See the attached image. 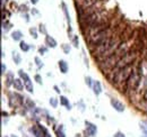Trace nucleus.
Here are the masks:
<instances>
[{
    "label": "nucleus",
    "mask_w": 147,
    "mask_h": 137,
    "mask_svg": "<svg viewBox=\"0 0 147 137\" xmlns=\"http://www.w3.org/2000/svg\"><path fill=\"white\" fill-rule=\"evenodd\" d=\"M134 67H135V62H134V63H130V64H128V65L125 67V68H122L120 71H118V72L111 78L110 82L114 86H117L118 89H120L121 86L127 82L129 76L131 75V73H132V71H134Z\"/></svg>",
    "instance_id": "nucleus-1"
},
{
    "label": "nucleus",
    "mask_w": 147,
    "mask_h": 137,
    "mask_svg": "<svg viewBox=\"0 0 147 137\" xmlns=\"http://www.w3.org/2000/svg\"><path fill=\"white\" fill-rule=\"evenodd\" d=\"M107 19H109V18H108V13H107L105 10H103V9H100V10L95 11L92 15L87 16L86 18L79 20L80 28H82V31H83V29H85L86 27L91 26V25L95 24V23H100V21H103V20H107Z\"/></svg>",
    "instance_id": "nucleus-2"
},
{
    "label": "nucleus",
    "mask_w": 147,
    "mask_h": 137,
    "mask_svg": "<svg viewBox=\"0 0 147 137\" xmlns=\"http://www.w3.org/2000/svg\"><path fill=\"white\" fill-rule=\"evenodd\" d=\"M101 1L102 0H75V6L77 9H84V8L93 7Z\"/></svg>",
    "instance_id": "nucleus-3"
},
{
    "label": "nucleus",
    "mask_w": 147,
    "mask_h": 137,
    "mask_svg": "<svg viewBox=\"0 0 147 137\" xmlns=\"http://www.w3.org/2000/svg\"><path fill=\"white\" fill-rule=\"evenodd\" d=\"M18 74L20 76V79L23 80L24 84H25V88L28 92H33V84H32V81L30 79V76L27 75V73H25L23 70H19L18 71Z\"/></svg>",
    "instance_id": "nucleus-4"
},
{
    "label": "nucleus",
    "mask_w": 147,
    "mask_h": 137,
    "mask_svg": "<svg viewBox=\"0 0 147 137\" xmlns=\"http://www.w3.org/2000/svg\"><path fill=\"white\" fill-rule=\"evenodd\" d=\"M32 133L35 135V137H50L49 135V132L41 125H35L31 128Z\"/></svg>",
    "instance_id": "nucleus-5"
},
{
    "label": "nucleus",
    "mask_w": 147,
    "mask_h": 137,
    "mask_svg": "<svg viewBox=\"0 0 147 137\" xmlns=\"http://www.w3.org/2000/svg\"><path fill=\"white\" fill-rule=\"evenodd\" d=\"M9 103L11 107H18L23 103V97L17 94V93H10Z\"/></svg>",
    "instance_id": "nucleus-6"
},
{
    "label": "nucleus",
    "mask_w": 147,
    "mask_h": 137,
    "mask_svg": "<svg viewBox=\"0 0 147 137\" xmlns=\"http://www.w3.org/2000/svg\"><path fill=\"white\" fill-rule=\"evenodd\" d=\"M111 106L117 110V111H119V112H122V111H125V104L121 102V101H119L118 99H111Z\"/></svg>",
    "instance_id": "nucleus-7"
},
{
    "label": "nucleus",
    "mask_w": 147,
    "mask_h": 137,
    "mask_svg": "<svg viewBox=\"0 0 147 137\" xmlns=\"http://www.w3.org/2000/svg\"><path fill=\"white\" fill-rule=\"evenodd\" d=\"M85 125H86V132H87V134H88L90 136H95V134H96V132H97L96 126H95L94 124H92V122H90V121H86Z\"/></svg>",
    "instance_id": "nucleus-8"
},
{
    "label": "nucleus",
    "mask_w": 147,
    "mask_h": 137,
    "mask_svg": "<svg viewBox=\"0 0 147 137\" xmlns=\"http://www.w3.org/2000/svg\"><path fill=\"white\" fill-rule=\"evenodd\" d=\"M14 88H15V90H17V91H22L23 89H24V82L20 80V79H15V81H14Z\"/></svg>",
    "instance_id": "nucleus-9"
},
{
    "label": "nucleus",
    "mask_w": 147,
    "mask_h": 137,
    "mask_svg": "<svg viewBox=\"0 0 147 137\" xmlns=\"http://www.w3.org/2000/svg\"><path fill=\"white\" fill-rule=\"evenodd\" d=\"M92 89H93V91H94V93H95L96 96H98V94L102 92V86H101V83H100L98 81H94Z\"/></svg>",
    "instance_id": "nucleus-10"
},
{
    "label": "nucleus",
    "mask_w": 147,
    "mask_h": 137,
    "mask_svg": "<svg viewBox=\"0 0 147 137\" xmlns=\"http://www.w3.org/2000/svg\"><path fill=\"white\" fill-rule=\"evenodd\" d=\"M45 44H47L49 47H55V46H57V42H55V39L53 38V37L49 36V35H47V37H45Z\"/></svg>",
    "instance_id": "nucleus-11"
},
{
    "label": "nucleus",
    "mask_w": 147,
    "mask_h": 137,
    "mask_svg": "<svg viewBox=\"0 0 147 137\" xmlns=\"http://www.w3.org/2000/svg\"><path fill=\"white\" fill-rule=\"evenodd\" d=\"M59 68H60V72L67 73L68 72V64H67V62L63 61V60H60L59 61Z\"/></svg>",
    "instance_id": "nucleus-12"
},
{
    "label": "nucleus",
    "mask_w": 147,
    "mask_h": 137,
    "mask_svg": "<svg viewBox=\"0 0 147 137\" xmlns=\"http://www.w3.org/2000/svg\"><path fill=\"white\" fill-rule=\"evenodd\" d=\"M14 81H15V78H14L13 73H7V75H6V86H10L11 84H14Z\"/></svg>",
    "instance_id": "nucleus-13"
},
{
    "label": "nucleus",
    "mask_w": 147,
    "mask_h": 137,
    "mask_svg": "<svg viewBox=\"0 0 147 137\" xmlns=\"http://www.w3.org/2000/svg\"><path fill=\"white\" fill-rule=\"evenodd\" d=\"M60 102H61V104L66 106L68 110H69V109H71V104L69 103V101L67 100V98H66V97H60Z\"/></svg>",
    "instance_id": "nucleus-14"
},
{
    "label": "nucleus",
    "mask_w": 147,
    "mask_h": 137,
    "mask_svg": "<svg viewBox=\"0 0 147 137\" xmlns=\"http://www.w3.org/2000/svg\"><path fill=\"white\" fill-rule=\"evenodd\" d=\"M61 7H62V10H63V13H65V15H66L67 21H68V23H69V25H70V17H69V14H68V8H67L66 3H65V2H62V3H61Z\"/></svg>",
    "instance_id": "nucleus-15"
},
{
    "label": "nucleus",
    "mask_w": 147,
    "mask_h": 137,
    "mask_svg": "<svg viewBox=\"0 0 147 137\" xmlns=\"http://www.w3.org/2000/svg\"><path fill=\"white\" fill-rule=\"evenodd\" d=\"M11 36H13V39H14V41H19V39L23 37V34H22V32H19V31H15V32L11 34Z\"/></svg>",
    "instance_id": "nucleus-16"
},
{
    "label": "nucleus",
    "mask_w": 147,
    "mask_h": 137,
    "mask_svg": "<svg viewBox=\"0 0 147 137\" xmlns=\"http://www.w3.org/2000/svg\"><path fill=\"white\" fill-rule=\"evenodd\" d=\"M19 47H20V50L24 52H27L30 50V46H28V44H26L25 42H20V44H19Z\"/></svg>",
    "instance_id": "nucleus-17"
},
{
    "label": "nucleus",
    "mask_w": 147,
    "mask_h": 137,
    "mask_svg": "<svg viewBox=\"0 0 147 137\" xmlns=\"http://www.w3.org/2000/svg\"><path fill=\"white\" fill-rule=\"evenodd\" d=\"M13 60L15 61L16 64H19V63H20V56H19L18 53H16V52L13 53Z\"/></svg>",
    "instance_id": "nucleus-18"
},
{
    "label": "nucleus",
    "mask_w": 147,
    "mask_h": 137,
    "mask_svg": "<svg viewBox=\"0 0 147 137\" xmlns=\"http://www.w3.org/2000/svg\"><path fill=\"white\" fill-rule=\"evenodd\" d=\"M25 102H26L27 108H34V106H35V104H34V102H33V101H31L28 98H26V99H25Z\"/></svg>",
    "instance_id": "nucleus-19"
},
{
    "label": "nucleus",
    "mask_w": 147,
    "mask_h": 137,
    "mask_svg": "<svg viewBox=\"0 0 147 137\" xmlns=\"http://www.w3.org/2000/svg\"><path fill=\"white\" fill-rule=\"evenodd\" d=\"M62 50H63V52H65L66 54H69V52H70V46L67 45V44H63V45H62Z\"/></svg>",
    "instance_id": "nucleus-20"
},
{
    "label": "nucleus",
    "mask_w": 147,
    "mask_h": 137,
    "mask_svg": "<svg viewBox=\"0 0 147 137\" xmlns=\"http://www.w3.org/2000/svg\"><path fill=\"white\" fill-rule=\"evenodd\" d=\"M50 104H51L53 108H57V106H58V100H57L55 98H51V99H50Z\"/></svg>",
    "instance_id": "nucleus-21"
},
{
    "label": "nucleus",
    "mask_w": 147,
    "mask_h": 137,
    "mask_svg": "<svg viewBox=\"0 0 147 137\" xmlns=\"http://www.w3.org/2000/svg\"><path fill=\"white\" fill-rule=\"evenodd\" d=\"M85 80H86V84H87L88 86H91V88H92L93 83H94V82H92V79H91L90 76H86V78H85Z\"/></svg>",
    "instance_id": "nucleus-22"
},
{
    "label": "nucleus",
    "mask_w": 147,
    "mask_h": 137,
    "mask_svg": "<svg viewBox=\"0 0 147 137\" xmlns=\"http://www.w3.org/2000/svg\"><path fill=\"white\" fill-rule=\"evenodd\" d=\"M140 127L143 128V130L147 134V121H143V122H140Z\"/></svg>",
    "instance_id": "nucleus-23"
},
{
    "label": "nucleus",
    "mask_w": 147,
    "mask_h": 137,
    "mask_svg": "<svg viewBox=\"0 0 147 137\" xmlns=\"http://www.w3.org/2000/svg\"><path fill=\"white\" fill-rule=\"evenodd\" d=\"M30 33H31V35H32L34 38H37V32L35 28H31V29H30Z\"/></svg>",
    "instance_id": "nucleus-24"
},
{
    "label": "nucleus",
    "mask_w": 147,
    "mask_h": 137,
    "mask_svg": "<svg viewBox=\"0 0 147 137\" xmlns=\"http://www.w3.org/2000/svg\"><path fill=\"white\" fill-rule=\"evenodd\" d=\"M40 32H41V33H43L44 35H48V34H47V29H45V26H44V25H42V24L40 25Z\"/></svg>",
    "instance_id": "nucleus-25"
},
{
    "label": "nucleus",
    "mask_w": 147,
    "mask_h": 137,
    "mask_svg": "<svg viewBox=\"0 0 147 137\" xmlns=\"http://www.w3.org/2000/svg\"><path fill=\"white\" fill-rule=\"evenodd\" d=\"M73 43L75 47H78V37H77V36H75L73 38Z\"/></svg>",
    "instance_id": "nucleus-26"
},
{
    "label": "nucleus",
    "mask_w": 147,
    "mask_h": 137,
    "mask_svg": "<svg viewBox=\"0 0 147 137\" xmlns=\"http://www.w3.org/2000/svg\"><path fill=\"white\" fill-rule=\"evenodd\" d=\"M35 62H36V64L38 65V68H41V67H43V64L41 63V61H40V59L38 57H35Z\"/></svg>",
    "instance_id": "nucleus-27"
},
{
    "label": "nucleus",
    "mask_w": 147,
    "mask_h": 137,
    "mask_svg": "<svg viewBox=\"0 0 147 137\" xmlns=\"http://www.w3.org/2000/svg\"><path fill=\"white\" fill-rule=\"evenodd\" d=\"M57 135H58V137H65V134H63V132L62 130H57Z\"/></svg>",
    "instance_id": "nucleus-28"
},
{
    "label": "nucleus",
    "mask_w": 147,
    "mask_h": 137,
    "mask_svg": "<svg viewBox=\"0 0 147 137\" xmlns=\"http://www.w3.org/2000/svg\"><path fill=\"white\" fill-rule=\"evenodd\" d=\"M114 137H126L122 133H120V132H118V133H115L114 134Z\"/></svg>",
    "instance_id": "nucleus-29"
},
{
    "label": "nucleus",
    "mask_w": 147,
    "mask_h": 137,
    "mask_svg": "<svg viewBox=\"0 0 147 137\" xmlns=\"http://www.w3.org/2000/svg\"><path fill=\"white\" fill-rule=\"evenodd\" d=\"M47 51H48V50H47V47H41V49L38 50V52H40V54H43V53H45Z\"/></svg>",
    "instance_id": "nucleus-30"
},
{
    "label": "nucleus",
    "mask_w": 147,
    "mask_h": 137,
    "mask_svg": "<svg viewBox=\"0 0 147 137\" xmlns=\"http://www.w3.org/2000/svg\"><path fill=\"white\" fill-rule=\"evenodd\" d=\"M5 71H6V67H5V64L2 63V64H1V74H5Z\"/></svg>",
    "instance_id": "nucleus-31"
},
{
    "label": "nucleus",
    "mask_w": 147,
    "mask_h": 137,
    "mask_svg": "<svg viewBox=\"0 0 147 137\" xmlns=\"http://www.w3.org/2000/svg\"><path fill=\"white\" fill-rule=\"evenodd\" d=\"M35 80H36L38 83H42V80H41V76L40 75H35Z\"/></svg>",
    "instance_id": "nucleus-32"
},
{
    "label": "nucleus",
    "mask_w": 147,
    "mask_h": 137,
    "mask_svg": "<svg viewBox=\"0 0 147 137\" xmlns=\"http://www.w3.org/2000/svg\"><path fill=\"white\" fill-rule=\"evenodd\" d=\"M31 2H32L33 5H36L37 2H38V0H31Z\"/></svg>",
    "instance_id": "nucleus-33"
},
{
    "label": "nucleus",
    "mask_w": 147,
    "mask_h": 137,
    "mask_svg": "<svg viewBox=\"0 0 147 137\" xmlns=\"http://www.w3.org/2000/svg\"><path fill=\"white\" fill-rule=\"evenodd\" d=\"M55 91H57L58 93H60V90H59V88H58V86H55Z\"/></svg>",
    "instance_id": "nucleus-34"
},
{
    "label": "nucleus",
    "mask_w": 147,
    "mask_h": 137,
    "mask_svg": "<svg viewBox=\"0 0 147 137\" xmlns=\"http://www.w3.org/2000/svg\"><path fill=\"white\" fill-rule=\"evenodd\" d=\"M32 14H38V13H37V10H35V9L33 8V10H32Z\"/></svg>",
    "instance_id": "nucleus-35"
},
{
    "label": "nucleus",
    "mask_w": 147,
    "mask_h": 137,
    "mask_svg": "<svg viewBox=\"0 0 147 137\" xmlns=\"http://www.w3.org/2000/svg\"><path fill=\"white\" fill-rule=\"evenodd\" d=\"M145 137H147V135H146V136H145Z\"/></svg>",
    "instance_id": "nucleus-36"
}]
</instances>
